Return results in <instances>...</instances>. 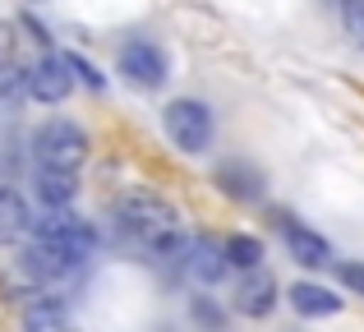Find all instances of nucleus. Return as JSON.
Here are the masks:
<instances>
[{
	"mask_svg": "<svg viewBox=\"0 0 364 332\" xmlns=\"http://www.w3.org/2000/svg\"><path fill=\"white\" fill-rule=\"evenodd\" d=\"M33 153H37V162L51 166V171H79L83 157H88V139H83V129L74 120H51V125L37 129Z\"/></svg>",
	"mask_w": 364,
	"mask_h": 332,
	"instance_id": "nucleus-1",
	"label": "nucleus"
},
{
	"mask_svg": "<svg viewBox=\"0 0 364 332\" xmlns=\"http://www.w3.org/2000/svg\"><path fill=\"white\" fill-rule=\"evenodd\" d=\"M166 134H171V144L185 148V153H208V144H213V111L194 97L171 102L166 107Z\"/></svg>",
	"mask_w": 364,
	"mask_h": 332,
	"instance_id": "nucleus-2",
	"label": "nucleus"
},
{
	"mask_svg": "<svg viewBox=\"0 0 364 332\" xmlns=\"http://www.w3.org/2000/svg\"><path fill=\"white\" fill-rule=\"evenodd\" d=\"M120 222H124V231H134L139 240L152 245L166 231H176L180 217H176L171 203H161V198H152V194H124L120 198Z\"/></svg>",
	"mask_w": 364,
	"mask_h": 332,
	"instance_id": "nucleus-3",
	"label": "nucleus"
},
{
	"mask_svg": "<svg viewBox=\"0 0 364 332\" xmlns=\"http://www.w3.org/2000/svg\"><path fill=\"white\" fill-rule=\"evenodd\" d=\"M28 226L37 231V240L60 245V250L79 254V259H88V254H92V231H88V222H83V217H74L65 203H60V208H51L46 217H33Z\"/></svg>",
	"mask_w": 364,
	"mask_h": 332,
	"instance_id": "nucleus-4",
	"label": "nucleus"
},
{
	"mask_svg": "<svg viewBox=\"0 0 364 332\" xmlns=\"http://www.w3.org/2000/svg\"><path fill=\"white\" fill-rule=\"evenodd\" d=\"M74 88V74L70 65H65V55H46V60H37L33 70L23 74V92L37 102H65Z\"/></svg>",
	"mask_w": 364,
	"mask_h": 332,
	"instance_id": "nucleus-5",
	"label": "nucleus"
},
{
	"mask_svg": "<svg viewBox=\"0 0 364 332\" xmlns=\"http://www.w3.org/2000/svg\"><path fill=\"white\" fill-rule=\"evenodd\" d=\"M120 74L134 88H161V83H166V55L148 42H129L120 51Z\"/></svg>",
	"mask_w": 364,
	"mask_h": 332,
	"instance_id": "nucleus-6",
	"label": "nucleus"
},
{
	"mask_svg": "<svg viewBox=\"0 0 364 332\" xmlns=\"http://www.w3.org/2000/svg\"><path fill=\"white\" fill-rule=\"evenodd\" d=\"M226 268H231V263H226L222 245H213V240H189L185 263H180V272H189L198 287H217V282L226 277Z\"/></svg>",
	"mask_w": 364,
	"mask_h": 332,
	"instance_id": "nucleus-7",
	"label": "nucleus"
},
{
	"mask_svg": "<svg viewBox=\"0 0 364 332\" xmlns=\"http://www.w3.org/2000/svg\"><path fill=\"white\" fill-rule=\"evenodd\" d=\"M272 305H277V282L254 263L249 277L240 282V291H235V309L249 318H263V314H272Z\"/></svg>",
	"mask_w": 364,
	"mask_h": 332,
	"instance_id": "nucleus-8",
	"label": "nucleus"
},
{
	"mask_svg": "<svg viewBox=\"0 0 364 332\" xmlns=\"http://www.w3.org/2000/svg\"><path fill=\"white\" fill-rule=\"evenodd\" d=\"M286 245H291V259L295 263H304V268H323V263L332 259V250H328V240L323 235H314V231H304V226H286Z\"/></svg>",
	"mask_w": 364,
	"mask_h": 332,
	"instance_id": "nucleus-9",
	"label": "nucleus"
},
{
	"mask_svg": "<svg viewBox=\"0 0 364 332\" xmlns=\"http://www.w3.org/2000/svg\"><path fill=\"white\" fill-rule=\"evenodd\" d=\"M291 305L300 309L304 318H323V314H337L341 296H332L328 287H314V282H295L291 287Z\"/></svg>",
	"mask_w": 364,
	"mask_h": 332,
	"instance_id": "nucleus-10",
	"label": "nucleus"
},
{
	"mask_svg": "<svg viewBox=\"0 0 364 332\" xmlns=\"http://www.w3.org/2000/svg\"><path fill=\"white\" fill-rule=\"evenodd\" d=\"M74 194H79V180H74V171H51V166H42V176H37V198H42V203L60 208V203H70Z\"/></svg>",
	"mask_w": 364,
	"mask_h": 332,
	"instance_id": "nucleus-11",
	"label": "nucleus"
},
{
	"mask_svg": "<svg viewBox=\"0 0 364 332\" xmlns=\"http://www.w3.org/2000/svg\"><path fill=\"white\" fill-rule=\"evenodd\" d=\"M70 328V314H65L60 300H33L23 314V332H65Z\"/></svg>",
	"mask_w": 364,
	"mask_h": 332,
	"instance_id": "nucleus-12",
	"label": "nucleus"
},
{
	"mask_svg": "<svg viewBox=\"0 0 364 332\" xmlns=\"http://www.w3.org/2000/svg\"><path fill=\"white\" fill-rule=\"evenodd\" d=\"M28 222H33L28 203L14 194V189H0V235H23Z\"/></svg>",
	"mask_w": 364,
	"mask_h": 332,
	"instance_id": "nucleus-13",
	"label": "nucleus"
},
{
	"mask_svg": "<svg viewBox=\"0 0 364 332\" xmlns=\"http://www.w3.org/2000/svg\"><path fill=\"white\" fill-rule=\"evenodd\" d=\"M226 263L231 268H254V263H263V245L254 240V235H231V240L222 245Z\"/></svg>",
	"mask_w": 364,
	"mask_h": 332,
	"instance_id": "nucleus-14",
	"label": "nucleus"
},
{
	"mask_svg": "<svg viewBox=\"0 0 364 332\" xmlns=\"http://www.w3.org/2000/svg\"><path fill=\"white\" fill-rule=\"evenodd\" d=\"M222 180H226V189H231L235 198H258V176H254V171L245 176L240 166H226V171H222Z\"/></svg>",
	"mask_w": 364,
	"mask_h": 332,
	"instance_id": "nucleus-15",
	"label": "nucleus"
},
{
	"mask_svg": "<svg viewBox=\"0 0 364 332\" xmlns=\"http://www.w3.org/2000/svg\"><path fill=\"white\" fill-rule=\"evenodd\" d=\"M341 23H346V33L364 46V0H341Z\"/></svg>",
	"mask_w": 364,
	"mask_h": 332,
	"instance_id": "nucleus-16",
	"label": "nucleus"
},
{
	"mask_svg": "<svg viewBox=\"0 0 364 332\" xmlns=\"http://www.w3.org/2000/svg\"><path fill=\"white\" fill-rule=\"evenodd\" d=\"M194 318H198L203 328H213V332H222V328H226V314H222L217 305H208V300H194Z\"/></svg>",
	"mask_w": 364,
	"mask_h": 332,
	"instance_id": "nucleus-17",
	"label": "nucleus"
},
{
	"mask_svg": "<svg viewBox=\"0 0 364 332\" xmlns=\"http://www.w3.org/2000/svg\"><path fill=\"white\" fill-rule=\"evenodd\" d=\"M65 65H70V74H79V79L88 83V88H102V74L92 70L88 60H79V55H65Z\"/></svg>",
	"mask_w": 364,
	"mask_h": 332,
	"instance_id": "nucleus-18",
	"label": "nucleus"
},
{
	"mask_svg": "<svg viewBox=\"0 0 364 332\" xmlns=\"http://www.w3.org/2000/svg\"><path fill=\"white\" fill-rule=\"evenodd\" d=\"M341 282H346L350 291H360V296H364V268H360V263H346V268H341Z\"/></svg>",
	"mask_w": 364,
	"mask_h": 332,
	"instance_id": "nucleus-19",
	"label": "nucleus"
}]
</instances>
